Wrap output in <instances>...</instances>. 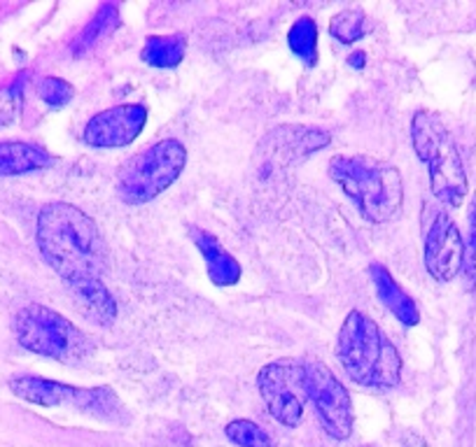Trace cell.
<instances>
[{
	"instance_id": "6da1fadb",
	"label": "cell",
	"mask_w": 476,
	"mask_h": 447,
	"mask_svg": "<svg viewBox=\"0 0 476 447\" xmlns=\"http://www.w3.org/2000/svg\"><path fill=\"white\" fill-rule=\"evenodd\" d=\"M36 240L42 259L66 283L80 310L91 322L110 326L117 317V300L101 277L106 248L94 219L72 203H47L38 212Z\"/></svg>"
},
{
	"instance_id": "7a4b0ae2",
	"label": "cell",
	"mask_w": 476,
	"mask_h": 447,
	"mask_svg": "<svg viewBox=\"0 0 476 447\" xmlns=\"http://www.w3.org/2000/svg\"><path fill=\"white\" fill-rule=\"evenodd\" d=\"M329 177L353 200L364 222L386 224L402 210L404 182L387 161L364 154H341L329 161Z\"/></svg>"
},
{
	"instance_id": "3957f363",
	"label": "cell",
	"mask_w": 476,
	"mask_h": 447,
	"mask_svg": "<svg viewBox=\"0 0 476 447\" xmlns=\"http://www.w3.org/2000/svg\"><path fill=\"white\" fill-rule=\"evenodd\" d=\"M336 359L353 383L371 389H390L402 380V357L381 326L364 312L345 315L336 338Z\"/></svg>"
},
{
	"instance_id": "277c9868",
	"label": "cell",
	"mask_w": 476,
	"mask_h": 447,
	"mask_svg": "<svg viewBox=\"0 0 476 447\" xmlns=\"http://www.w3.org/2000/svg\"><path fill=\"white\" fill-rule=\"evenodd\" d=\"M411 142L418 159L428 165L429 189L435 198L448 207L463 206L470 182L458 145L448 133L446 124L435 112L418 110L411 117Z\"/></svg>"
},
{
	"instance_id": "5b68a950",
	"label": "cell",
	"mask_w": 476,
	"mask_h": 447,
	"mask_svg": "<svg viewBox=\"0 0 476 447\" xmlns=\"http://www.w3.org/2000/svg\"><path fill=\"white\" fill-rule=\"evenodd\" d=\"M14 338L26 352L59 364H80L94 345L68 317L40 303H29L14 317Z\"/></svg>"
},
{
	"instance_id": "8992f818",
	"label": "cell",
	"mask_w": 476,
	"mask_h": 447,
	"mask_svg": "<svg viewBox=\"0 0 476 447\" xmlns=\"http://www.w3.org/2000/svg\"><path fill=\"white\" fill-rule=\"evenodd\" d=\"M187 165L185 145L175 138L155 142L119 173L117 194L126 206H148L178 182Z\"/></svg>"
},
{
	"instance_id": "52a82bcc",
	"label": "cell",
	"mask_w": 476,
	"mask_h": 447,
	"mask_svg": "<svg viewBox=\"0 0 476 447\" xmlns=\"http://www.w3.org/2000/svg\"><path fill=\"white\" fill-rule=\"evenodd\" d=\"M257 392L268 415L283 426L294 429L304 417V403L309 401L306 361L278 359L267 364L257 373Z\"/></svg>"
},
{
	"instance_id": "ba28073f",
	"label": "cell",
	"mask_w": 476,
	"mask_h": 447,
	"mask_svg": "<svg viewBox=\"0 0 476 447\" xmlns=\"http://www.w3.org/2000/svg\"><path fill=\"white\" fill-rule=\"evenodd\" d=\"M306 389L325 434L345 441L353 434V401L345 384L320 361L306 364Z\"/></svg>"
},
{
	"instance_id": "9c48e42d",
	"label": "cell",
	"mask_w": 476,
	"mask_h": 447,
	"mask_svg": "<svg viewBox=\"0 0 476 447\" xmlns=\"http://www.w3.org/2000/svg\"><path fill=\"white\" fill-rule=\"evenodd\" d=\"M148 126V107L140 103L107 107L84 124L82 140L91 149L129 148Z\"/></svg>"
},
{
	"instance_id": "30bf717a",
	"label": "cell",
	"mask_w": 476,
	"mask_h": 447,
	"mask_svg": "<svg viewBox=\"0 0 476 447\" xmlns=\"http://www.w3.org/2000/svg\"><path fill=\"white\" fill-rule=\"evenodd\" d=\"M425 268L437 283H451L453 277L463 271L464 264V240L458 224L439 212L435 222L429 224L428 236L423 245Z\"/></svg>"
},
{
	"instance_id": "8fae6325",
	"label": "cell",
	"mask_w": 476,
	"mask_h": 447,
	"mask_svg": "<svg viewBox=\"0 0 476 447\" xmlns=\"http://www.w3.org/2000/svg\"><path fill=\"white\" fill-rule=\"evenodd\" d=\"M10 392L17 399L26 401L30 406L40 408H75V410L89 415L91 389L75 387V384L59 383L40 375H14L7 383Z\"/></svg>"
},
{
	"instance_id": "7c38bea8",
	"label": "cell",
	"mask_w": 476,
	"mask_h": 447,
	"mask_svg": "<svg viewBox=\"0 0 476 447\" xmlns=\"http://www.w3.org/2000/svg\"><path fill=\"white\" fill-rule=\"evenodd\" d=\"M190 236L194 248L199 249V254L206 261V273H208L210 283L215 287H234V284H238L243 271H241V264L236 261V257L210 231L191 226Z\"/></svg>"
},
{
	"instance_id": "4fadbf2b",
	"label": "cell",
	"mask_w": 476,
	"mask_h": 447,
	"mask_svg": "<svg viewBox=\"0 0 476 447\" xmlns=\"http://www.w3.org/2000/svg\"><path fill=\"white\" fill-rule=\"evenodd\" d=\"M370 277L381 303L393 312V317H397V322H402L404 326H416L421 322V310H418L416 300L402 289V284L395 280L393 273L387 271V266L371 264Z\"/></svg>"
},
{
	"instance_id": "5bb4252c",
	"label": "cell",
	"mask_w": 476,
	"mask_h": 447,
	"mask_svg": "<svg viewBox=\"0 0 476 447\" xmlns=\"http://www.w3.org/2000/svg\"><path fill=\"white\" fill-rule=\"evenodd\" d=\"M54 164V156L36 142L0 140V177L29 175L45 171Z\"/></svg>"
},
{
	"instance_id": "9a60e30c",
	"label": "cell",
	"mask_w": 476,
	"mask_h": 447,
	"mask_svg": "<svg viewBox=\"0 0 476 447\" xmlns=\"http://www.w3.org/2000/svg\"><path fill=\"white\" fill-rule=\"evenodd\" d=\"M187 54V40L180 33L173 36H149L140 49V59L159 71H173L183 63Z\"/></svg>"
},
{
	"instance_id": "2e32d148",
	"label": "cell",
	"mask_w": 476,
	"mask_h": 447,
	"mask_svg": "<svg viewBox=\"0 0 476 447\" xmlns=\"http://www.w3.org/2000/svg\"><path fill=\"white\" fill-rule=\"evenodd\" d=\"M119 26V7L115 3H103L98 10L94 13V17L84 24V29L80 30L78 38L72 40L71 52L75 56H82L89 49H94L103 38H107Z\"/></svg>"
},
{
	"instance_id": "e0dca14e",
	"label": "cell",
	"mask_w": 476,
	"mask_h": 447,
	"mask_svg": "<svg viewBox=\"0 0 476 447\" xmlns=\"http://www.w3.org/2000/svg\"><path fill=\"white\" fill-rule=\"evenodd\" d=\"M287 47L304 65L318 63V24L316 19L299 17L287 30Z\"/></svg>"
},
{
	"instance_id": "ac0fdd59",
	"label": "cell",
	"mask_w": 476,
	"mask_h": 447,
	"mask_svg": "<svg viewBox=\"0 0 476 447\" xmlns=\"http://www.w3.org/2000/svg\"><path fill=\"white\" fill-rule=\"evenodd\" d=\"M329 33L341 45H353V42L362 40L370 33V19L360 7H348V10L334 14L332 21H329Z\"/></svg>"
},
{
	"instance_id": "d6986e66",
	"label": "cell",
	"mask_w": 476,
	"mask_h": 447,
	"mask_svg": "<svg viewBox=\"0 0 476 447\" xmlns=\"http://www.w3.org/2000/svg\"><path fill=\"white\" fill-rule=\"evenodd\" d=\"M225 435L238 447H276L274 438L252 419H234L226 424Z\"/></svg>"
},
{
	"instance_id": "ffe728a7",
	"label": "cell",
	"mask_w": 476,
	"mask_h": 447,
	"mask_svg": "<svg viewBox=\"0 0 476 447\" xmlns=\"http://www.w3.org/2000/svg\"><path fill=\"white\" fill-rule=\"evenodd\" d=\"M26 82H29V72H17L13 82L5 89H0V126L14 124L21 103H24Z\"/></svg>"
},
{
	"instance_id": "44dd1931",
	"label": "cell",
	"mask_w": 476,
	"mask_h": 447,
	"mask_svg": "<svg viewBox=\"0 0 476 447\" xmlns=\"http://www.w3.org/2000/svg\"><path fill=\"white\" fill-rule=\"evenodd\" d=\"M36 91H38V98H40L42 103L49 107V110H64V107H66L72 100V96H75L72 84L66 82L64 77H56V75L42 77L40 82H38Z\"/></svg>"
},
{
	"instance_id": "7402d4cb",
	"label": "cell",
	"mask_w": 476,
	"mask_h": 447,
	"mask_svg": "<svg viewBox=\"0 0 476 447\" xmlns=\"http://www.w3.org/2000/svg\"><path fill=\"white\" fill-rule=\"evenodd\" d=\"M464 277L472 289L476 287V191L470 206V238L464 242Z\"/></svg>"
},
{
	"instance_id": "603a6c76",
	"label": "cell",
	"mask_w": 476,
	"mask_h": 447,
	"mask_svg": "<svg viewBox=\"0 0 476 447\" xmlns=\"http://www.w3.org/2000/svg\"><path fill=\"white\" fill-rule=\"evenodd\" d=\"M348 65H351V68H355V71H362L364 65H367V54L353 52L351 56H348Z\"/></svg>"
}]
</instances>
